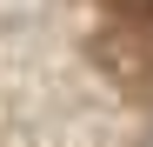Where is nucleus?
Segmentation results:
<instances>
[{
	"mask_svg": "<svg viewBox=\"0 0 153 147\" xmlns=\"http://www.w3.org/2000/svg\"><path fill=\"white\" fill-rule=\"evenodd\" d=\"M93 54H107V67L120 74V80H133L140 60H146V47H140V40H113V34H107V40H93Z\"/></svg>",
	"mask_w": 153,
	"mask_h": 147,
	"instance_id": "1",
	"label": "nucleus"
},
{
	"mask_svg": "<svg viewBox=\"0 0 153 147\" xmlns=\"http://www.w3.org/2000/svg\"><path fill=\"white\" fill-rule=\"evenodd\" d=\"M113 20H153V0H100Z\"/></svg>",
	"mask_w": 153,
	"mask_h": 147,
	"instance_id": "2",
	"label": "nucleus"
}]
</instances>
